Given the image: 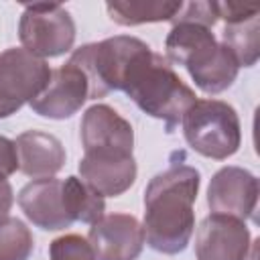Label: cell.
I'll return each instance as SVG.
<instances>
[{
	"label": "cell",
	"instance_id": "1",
	"mask_svg": "<svg viewBox=\"0 0 260 260\" xmlns=\"http://www.w3.org/2000/svg\"><path fill=\"white\" fill-rule=\"evenodd\" d=\"M201 185L195 167L173 162L154 175L144 189V238L160 254L183 252L195 232L193 203Z\"/></svg>",
	"mask_w": 260,
	"mask_h": 260
},
{
	"label": "cell",
	"instance_id": "2",
	"mask_svg": "<svg viewBox=\"0 0 260 260\" xmlns=\"http://www.w3.org/2000/svg\"><path fill=\"white\" fill-rule=\"evenodd\" d=\"M120 91H124L144 114L162 120L167 132H173L185 112L195 104V91L175 73L173 65L148 45H144L128 63Z\"/></svg>",
	"mask_w": 260,
	"mask_h": 260
},
{
	"label": "cell",
	"instance_id": "3",
	"mask_svg": "<svg viewBox=\"0 0 260 260\" xmlns=\"http://www.w3.org/2000/svg\"><path fill=\"white\" fill-rule=\"evenodd\" d=\"M167 61L189 71L205 93L225 91L238 77V63L228 47L217 43L211 28L195 22H173L165 39Z\"/></svg>",
	"mask_w": 260,
	"mask_h": 260
},
{
	"label": "cell",
	"instance_id": "4",
	"mask_svg": "<svg viewBox=\"0 0 260 260\" xmlns=\"http://www.w3.org/2000/svg\"><path fill=\"white\" fill-rule=\"evenodd\" d=\"M183 136L201 156L225 160L242 144V126L238 112L221 100H195L185 112Z\"/></svg>",
	"mask_w": 260,
	"mask_h": 260
},
{
	"label": "cell",
	"instance_id": "5",
	"mask_svg": "<svg viewBox=\"0 0 260 260\" xmlns=\"http://www.w3.org/2000/svg\"><path fill=\"white\" fill-rule=\"evenodd\" d=\"M18 39L22 49L41 59L59 57L73 49V16L61 4H26L18 22Z\"/></svg>",
	"mask_w": 260,
	"mask_h": 260
},
{
	"label": "cell",
	"instance_id": "6",
	"mask_svg": "<svg viewBox=\"0 0 260 260\" xmlns=\"http://www.w3.org/2000/svg\"><path fill=\"white\" fill-rule=\"evenodd\" d=\"M51 67L22 47L0 53V118H8L30 104L49 83Z\"/></svg>",
	"mask_w": 260,
	"mask_h": 260
},
{
	"label": "cell",
	"instance_id": "7",
	"mask_svg": "<svg viewBox=\"0 0 260 260\" xmlns=\"http://www.w3.org/2000/svg\"><path fill=\"white\" fill-rule=\"evenodd\" d=\"M207 205L211 213L246 221L258 205V179L242 167H221L209 181Z\"/></svg>",
	"mask_w": 260,
	"mask_h": 260
},
{
	"label": "cell",
	"instance_id": "8",
	"mask_svg": "<svg viewBox=\"0 0 260 260\" xmlns=\"http://www.w3.org/2000/svg\"><path fill=\"white\" fill-rule=\"evenodd\" d=\"M89 100V81L83 71L67 61L59 69H51L47 87L30 102V110L43 118L65 120L81 110Z\"/></svg>",
	"mask_w": 260,
	"mask_h": 260
},
{
	"label": "cell",
	"instance_id": "9",
	"mask_svg": "<svg viewBox=\"0 0 260 260\" xmlns=\"http://www.w3.org/2000/svg\"><path fill=\"white\" fill-rule=\"evenodd\" d=\"M81 144L85 154H132L134 130L108 104H93L81 118Z\"/></svg>",
	"mask_w": 260,
	"mask_h": 260
},
{
	"label": "cell",
	"instance_id": "10",
	"mask_svg": "<svg viewBox=\"0 0 260 260\" xmlns=\"http://www.w3.org/2000/svg\"><path fill=\"white\" fill-rule=\"evenodd\" d=\"M87 242L98 260H136L144 248V228L130 213L102 215L91 223Z\"/></svg>",
	"mask_w": 260,
	"mask_h": 260
},
{
	"label": "cell",
	"instance_id": "11",
	"mask_svg": "<svg viewBox=\"0 0 260 260\" xmlns=\"http://www.w3.org/2000/svg\"><path fill=\"white\" fill-rule=\"evenodd\" d=\"M250 250V230L236 217L207 215L195 234L197 260H246Z\"/></svg>",
	"mask_w": 260,
	"mask_h": 260
},
{
	"label": "cell",
	"instance_id": "12",
	"mask_svg": "<svg viewBox=\"0 0 260 260\" xmlns=\"http://www.w3.org/2000/svg\"><path fill=\"white\" fill-rule=\"evenodd\" d=\"M18 205L28 221L41 230L59 232L73 223L65 209L61 179L43 177L26 183L18 191Z\"/></svg>",
	"mask_w": 260,
	"mask_h": 260
},
{
	"label": "cell",
	"instance_id": "13",
	"mask_svg": "<svg viewBox=\"0 0 260 260\" xmlns=\"http://www.w3.org/2000/svg\"><path fill=\"white\" fill-rule=\"evenodd\" d=\"M136 160L132 154H83L79 160L81 181L102 197H118L136 181Z\"/></svg>",
	"mask_w": 260,
	"mask_h": 260
},
{
	"label": "cell",
	"instance_id": "14",
	"mask_svg": "<svg viewBox=\"0 0 260 260\" xmlns=\"http://www.w3.org/2000/svg\"><path fill=\"white\" fill-rule=\"evenodd\" d=\"M14 144L18 154V171H22L26 177H53L65 165V148L61 140L49 132L26 130L14 140Z\"/></svg>",
	"mask_w": 260,
	"mask_h": 260
},
{
	"label": "cell",
	"instance_id": "15",
	"mask_svg": "<svg viewBox=\"0 0 260 260\" xmlns=\"http://www.w3.org/2000/svg\"><path fill=\"white\" fill-rule=\"evenodd\" d=\"M183 8L181 0H126L106 2L110 18L120 26H136L144 22H167L175 20Z\"/></svg>",
	"mask_w": 260,
	"mask_h": 260
},
{
	"label": "cell",
	"instance_id": "16",
	"mask_svg": "<svg viewBox=\"0 0 260 260\" xmlns=\"http://www.w3.org/2000/svg\"><path fill=\"white\" fill-rule=\"evenodd\" d=\"M223 47L230 49V53L234 55L238 67H252L256 65L258 57H260V22H258V14L250 16L246 20H238V22H228L223 32Z\"/></svg>",
	"mask_w": 260,
	"mask_h": 260
},
{
	"label": "cell",
	"instance_id": "17",
	"mask_svg": "<svg viewBox=\"0 0 260 260\" xmlns=\"http://www.w3.org/2000/svg\"><path fill=\"white\" fill-rule=\"evenodd\" d=\"M63 201L71 221L81 223H95L106 209L104 197L73 175L63 181Z\"/></svg>",
	"mask_w": 260,
	"mask_h": 260
},
{
	"label": "cell",
	"instance_id": "18",
	"mask_svg": "<svg viewBox=\"0 0 260 260\" xmlns=\"http://www.w3.org/2000/svg\"><path fill=\"white\" fill-rule=\"evenodd\" d=\"M35 250V238L18 217L0 219V260H28Z\"/></svg>",
	"mask_w": 260,
	"mask_h": 260
},
{
	"label": "cell",
	"instance_id": "19",
	"mask_svg": "<svg viewBox=\"0 0 260 260\" xmlns=\"http://www.w3.org/2000/svg\"><path fill=\"white\" fill-rule=\"evenodd\" d=\"M18 171V154L14 140L0 136V219L8 217V211L14 203V191L8 181L12 173Z\"/></svg>",
	"mask_w": 260,
	"mask_h": 260
},
{
	"label": "cell",
	"instance_id": "20",
	"mask_svg": "<svg viewBox=\"0 0 260 260\" xmlns=\"http://www.w3.org/2000/svg\"><path fill=\"white\" fill-rule=\"evenodd\" d=\"M51 260H98L91 244L79 234H65L55 238L49 246Z\"/></svg>",
	"mask_w": 260,
	"mask_h": 260
},
{
	"label": "cell",
	"instance_id": "21",
	"mask_svg": "<svg viewBox=\"0 0 260 260\" xmlns=\"http://www.w3.org/2000/svg\"><path fill=\"white\" fill-rule=\"evenodd\" d=\"M217 20L219 18H217V6H215V2L195 0V2H189V4L183 2V8L179 10V14L175 16L173 22H195V24H201V26L211 28Z\"/></svg>",
	"mask_w": 260,
	"mask_h": 260
}]
</instances>
